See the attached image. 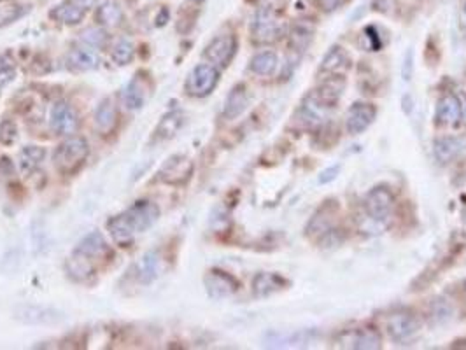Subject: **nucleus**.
I'll list each match as a JSON object with an SVG mask.
<instances>
[{"instance_id": "nucleus-38", "label": "nucleus", "mask_w": 466, "mask_h": 350, "mask_svg": "<svg viewBox=\"0 0 466 350\" xmlns=\"http://www.w3.org/2000/svg\"><path fill=\"white\" fill-rule=\"evenodd\" d=\"M317 2H319V6H321V9H323V11L331 13V11H335L337 8H340V4L344 2V0H317Z\"/></svg>"}, {"instance_id": "nucleus-17", "label": "nucleus", "mask_w": 466, "mask_h": 350, "mask_svg": "<svg viewBox=\"0 0 466 350\" xmlns=\"http://www.w3.org/2000/svg\"><path fill=\"white\" fill-rule=\"evenodd\" d=\"M182 124H184V114L181 110H170L158 123L156 130H154V140H170L172 137L177 135Z\"/></svg>"}, {"instance_id": "nucleus-30", "label": "nucleus", "mask_w": 466, "mask_h": 350, "mask_svg": "<svg viewBox=\"0 0 466 350\" xmlns=\"http://www.w3.org/2000/svg\"><path fill=\"white\" fill-rule=\"evenodd\" d=\"M351 343H353V345H351L353 349L374 350L381 347V335H379V331H375V329L372 328L358 329V331L353 335Z\"/></svg>"}, {"instance_id": "nucleus-12", "label": "nucleus", "mask_w": 466, "mask_h": 350, "mask_svg": "<svg viewBox=\"0 0 466 350\" xmlns=\"http://www.w3.org/2000/svg\"><path fill=\"white\" fill-rule=\"evenodd\" d=\"M107 230H109L114 244L119 245V247H129V245H132L137 233L126 214H119V216L110 217V219L107 221Z\"/></svg>"}, {"instance_id": "nucleus-18", "label": "nucleus", "mask_w": 466, "mask_h": 350, "mask_svg": "<svg viewBox=\"0 0 466 350\" xmlns=\"http://www.w3.org/2000/svg\"><path fill=\"white\" fill-rule=\"evenodd\" d=\"M118 123V112H116V107L110 102V99H103L100 102V105L95 110V126L100 133L107 135L116 128Z\"/></svg>"}, {"instance_id": "nucleus-1", "label": "nucleus", "mask_w": 466, "mask_h": 350, "mask_svg": "<svg viewBox=\"0 0 466 350\" xmlns=\"http://www.w3.org/2000/svg\"><path fill=\"white\" fill-rule=\"evenodd\" d=\"M88 154L89 145L88 142H86V138L68 137L67 140H64L57 147V151H54L53 154V161L61 173L71 175V173L78 172V170L85 165Z\"/></svg>"}, {"instance_id": "nucleus-24", "label": "nucleus", "mask_w": 466, "mask_h": 350, "mask_svg": "<svg viewBox=\"0 0 466 350\" xmlns=\"http://www.w3.org/2000/svg\"><path fill=\"white\" fill-rule=\"evenodd\" d=\"M95 20L100 23V25L114 29V27L122 25L123 11L114 0H105V2L100 4L99 9H96Z\"/></svg>"}, {"instance_id": "nucleus-27", "label": "nucleus", "mask_w": 466, "mask_h": 350, "mask_svg": "<svg viewBox=\"0 0 466 350\" xmlns=\"http://www.w3.org/2000/svg\"><path fill=\"white\" fill-rule=\"evenodd\" d=\"M85 13L86 11H82L81 8H78V6H74L72 2L65 0L64 4L57 6V8L50 13V16L53 20H57V22L64 23V25H78V23H81L82 18H85Z\"/></svg>"}, {"instance_id": "nucleus-13", "label": "nucleus", "mask_w": 466, "mask_h": 350, "mask_svg": "<svg viewBox=\"0 0 466 350\" xmlns=\"http://www.w3.org/2000/svg\"><path fill=\"white\" fill-rule=\"evenodd\" d=\"M15 317L25 324H53L61 321V314L48 307H20L15 310Z\"/></svg>"}, {"instance_id": "nucleus-42", "label": "nucleus", "mask_w": 466, "mask_h": 350, "mask_svg": "<svg viewBox=\"0 0 466 350\" xmlns=\"http://www.w3.org/2000/svg\"><path fill=\"white\" fill-rule=\"evenodd\" d=\"M461 119L466 123V100H465V105H463V116H461Z\"/></svg>"}, {"instance_id": "nucleus-21", "label": "nucleus", "mask_w": 466, "mask_h": 350, "mask_svg": "<svg viewBox=\"0 0 466 350\" xmlns=\"http://www.w3.org/2000/svg\"><path fill=\"white\" fill-rule=\"evenodd\" d=\"M75 251L81 252V254L88 256V258H102L109 252V245H107L105 238L99 231H93V233L86 235L79 245L75 247Z\"/></svg>"}, {"instance_id": "nucleus-10", "label": "nucleus", "mask_w": 466, "mask_h": 350, "mask_svg": "<svg viewBox=\"0 0 466 350\" xmlns=\"http://www.w3.org/2000/svg\"><path fill=\"white\" fill-rule=\"evenodd\" d=\"M417 324L416 317L405 312H398V314L389 315L388 321H386V329H388L389 336H391L395 342H405V340L412 338L417 333Z\"/></svg>"}, {"instance_id": "nucleus-28", "label": "nucleus", "mask_w": 466, "mask_h": 350, "mask_svg": "<svg viewBox=\"0 0 466 350\" xmlns=\"http://www.w3.org/2000/svg\"><path fill=\"white\" fill-rule=\"evenodd\" d=\"M284 279H281L275 273H260V275L254 277L253 289L254 294L260 298L268 296V294H274L275 291L282 289L284 287Z\"/></svg>"}, {"instance_id": "nucleus-26", "label": "nucleus", "mask_w": 466, "mask_h": 350, "mask_svg": "<svg viewBox=\"0 0 466 350\" xmlns=\"http://www.w3.org/2000/svg\"><path fill=\"white\" fill-rule=\"evenodd\" d=\"M461 142H459V138L456 137H442L438 138V140H435V158H437V161H440L442 165H445V163H451L452 159L456 158V156L459 154V151H461Z\"/></svg>"}, {"instance_id": "nucleus-37", "label": "nucleus", "mask_w": 466, "mask_h": 350, "mask_svg": "<svg viewBox=\"0 0 466 350\" xmlns=\"http://www.w3.org/2000/svg\"><path fill=\"white\" fill-rule=\"evenodd\" d=\"M18 138V128L11 119H4L0 123V144L11 145Z\"/></svg>"}, {"instance_id": "nucleus-34", "label": "nucleus", "mask_w": 466, "mask_h": 350, "mask_svg": "<svg viewBox=\"0 0 466 350\" xmlns=\"http://www.w3.org/2000/svg\"><path fill=\"white\" fill-rule=\"evenodd\" d=\"M79 39H81V43H85L86 46L95 48V50H102L107 44V34L105 30L99 29V27H89V29L82 30Z\"/></svg>"}, {"instance_id": "nucleus-2", "label": "nucleus", "mask_w": 466, "mask_h": 350, "mask_svg": "<svg viewBox=\"0 0 466 350\" xmlns=\"http://www.w3.org/2000/svg\"><path fill=\"white\" fill-rule=\"evenodd\" d=\"M284 36V22L272 9H261L251 23V37L256 44H270Z\"/></svg>"}, {"instance_id": "nucleus-15", "label": "nucleus", "mask_w": 466, "mask_h": 350, "mask_svg": "<svg viewBox=\"0 0 466 350\" xmlns=\"http://www.w3.org/2000/svg\"><path fill=\"white\" fill-rule=\"evenodd\" d=\"M463 116V105L459 99L452 93L444 95L438 100L437 105V121L445 126H456L461 121Z\"/></svg>"}, {"instance_id": "nucleus-32", "label": "nucleus", "mask_w": 466, "mask_h": 350, "mask_svg": "<svg viewBox=\"0 0 466 350\" xmlns=\"http://www.w3.org/2000/svg\"><path fill=\"white\" fill-rule=\"evenodd\" d=\"M133 54H136V48L129 39H119L110 51V58L118 65H129L133 60Z\"/></svg>"}, {"instance_id": "nucleus-40", "label": "nucleus", "mask_w": 466, "mask_h": 350, "mask_svg": "<svg viewBox=\"0 0 466 350\" xmlns=\"http://www.w3.org/2000/svg\"><path fill=\"white\" fill-rule=\"evenodd\" d=\"M68 2H72V4H74V6L81 8L82 11H88V9L95 8L96 2H99V0H68Z\"/></svg>"}, {"instance_id": "nucleus-5", "label": "nucleus", "mask_w": 466, "mask_h": 350, "mask_svg": "<svg viewBox=\"0 0 466 350\" xmlns=\"http://www.w3.org/2000/svg\"><path fill=\"white\" fill-rule=\"evenodd\" d=\"M237 53V37L231 34L217 36L209 46L205 48V58L214 64V67H226L233 60Z\"/></svg>"}, {"instance_id": "nucleus-6", "label": "nucleus", "mask_w": 466, "mask_h": 350, "mask_svg": "<svg viewBox=\"0 0 466 350\" xmlns=\"http://www.w3.org/2000/svg\"><path fill=\"white\" fill-rule=\"evenodd\" d=\"M395 196L386 186H377L365 198V210L374 221H384L391 214Z\"/></svg>"}, {"instance_id": "nucleus-36", "label": "nucleus", "mask_w": 466, "mask_h": 350, "mask_svg": "<svg viewBox=\"0 0 466 350\" xmlns=\"http://www.w3.org/2000/svg\"><path fill=\"white\" fill-rule=\"evenodd\" d=\"M15 75H16L15 61L11 60L9 54H0V88L9 85V82L15 79Z\"/></svg>"}, {"instance_id": "nucleus-14", "label": "nucleus", "mask_w": 466, "mask_h": 350, "mask_svg": "<svg viewBox=\"0 0 466 350\" xmlns=\"http://www.w3.org/2000/svg\"><path fill=\"white\" fill-rule=\"evenodd\" d=\"M351 67V60L344 48H331L326 57L323 58V64L319 67V74H326L330 78H340L345 71Z\"/></svg>"}, {"instance_id": "nucleus-39", "label": "nucleus", "mask_w": 466, "mask_h": 350, "mask_svg": "<svg viewBox=\"0 0 466 350\" xmlns=\"http://www.w3.org/2000/svg\"><path fill=\"white\" fill-rule=\"evenodd\" d=\"M337 172H338V166H331V168L324 170V172L321 173V177H319V182H321V184H324V182L333 181V179L337 177V175H335V173H337Z\"/></svg>"}, {"instance_id": "nucleus-25", "label": "nucleus", "mask_w": 466, "mask_h": 350, "mask_svg": "<svg viewBox=\"0 0 466 350\" xmlns=\"http://www.w3.org/2000/svg\"><path fill=\"white\" fill-rule=\"evenodd\" d=\"M333 207H323V209L312 217V221H310L309 230H307L309 235H312V237H326V235L333 230Z\"/></svg>"}, {"instance_id": "nucleus-4", "label": "nucleus", "mask_w": 466, "mask_h": 350, "mask_svg": "<svg viewBox=\"0 0 466 350\" xmlns=\"http://www.w3.org/2000/svg\"><path fill=\"white\" fill-rule=\"evenodd\" d=\"M193 168H195V165H193V161L188 156L174 154L161 165L160 172H158V179L163 184L182 186L191 179Z\"/></svg>"}, {"instance_id": "nucleus-33", "label": "nucleus", "mask_w": 466, "mask_h": 350, "mask_svg": "<svg viewBox=\"0 0 466 350\" xmlns=\"http://www.w3.org/2000/svg\"><path fill=\"white\" fill-rule=\"evenodd\" d=\"M312 27L307 23H296L291 32V46L295 51H303L312 39Z\"/></svg>"}, {"instance_id": "nucleus-3", "label": "nucleus", "mask_w": 466, "mask_h": 350, "mask_svg": "<svg viewBox=\"0 0 466 350\" xmlns=\"http://www.w3.org/2000/svg\"><path fill=\"white\" fill-rule=\"evenodd\" d=\"M217 81H219V72H217V68L209 64H200L189 72L188 79H186L184 89L188 95L196 96V99H203V96L212 93Z\"/></svg>"}, {"instance_id": "nucleus-7", "label": "nucleus", "mask_w": 466, "mask_h": 350, "mask_svg": "<svg viewBox=\"0 0 466 350\" xmlns=\"http://www.w3.org/2000/svg\"><path fill=\"white\" fill-rule=\"evenodd\" d=\"M375 116H377L375 105L367 102L354 103V105L349 107L347 114H345V130L351 135L363 133L374 123Z\"/></svg>"}, {"instance_id": "nucleus-22", "label": "nucleus", "mask_w": 466, "mask_h": 350, "mask_svg": "<svg viewBox=\"0 0 466 350\" xmlns=\"http://www.w3.org/2000/svg\"><path fill=\"white\" fill-rule=\"evenodd\" d=\"M67 272L72 279L82 282L95 273V268H93V263L88 256L74 251V254L67 259Z\"/></svg>"}, {"instance_id": "nucleus-11", "label": "nucleus", "mask_w": 466, "mask_h": 350, "mask_svg": "<svg viewBox=\"0 0 466 350\" xmlns=\"http://www.w3.org/2000/svg\"><path fill=\"white\" fill-rule=\"evenodd\" d=\"M205 287L207 293L214 300H223V298L231 296L239 289V282L228 273L219 272V270H212V272L207 273L205 277Z\"/></svg>"}, {"instance_id": "nucleus-8", "label": "nucleus", "mask_w": 466, "mask_h": 350, "mask_svg": "<svg viewBox=\"0 0 466 350\" xmlns=\"http://www.w3.org/2000/svg\"><path fill=\"white\" fill-rule=\"evenodd\" d=\"M126 216H129L130 223L133 224L136 231L143 233V231L150 230L154 223L160 217V209H158L156 203L147 202V200H140L136 202L129 210H126Z\"/></svg>"}, {"instance_id": "nucleus-43", "label": "nucleus", "mask_w": 466, "mask_h": 350, "mask_svg": "<svg viewBox=\"0 0 466 350\" xmlns=\"http://www.w3.org/2000/svg\"><path fill=\"white\" fill-rule=\"evenodd\" d=\"M191 2H195V4H198V2H203V0H191Z\"/></svg>"}, {"instance_id": "nucleus-29", "label": "nucleus", "mask_w": 466, "mask_h": 350, "mask_svg": "<svg viewBox=\"0 0 466 350\" xmlns=\"http://www.w3.org/2000/svg\"><path fill=\"white\" fill-rule=\"evenodd\" d=\"M279 60L277 54L274 51H261V53L254 54L253 60H251V72L258 75H272L277 68Z\"/></svg>"}, {"instance_id": "nucleus-41", "label": "nucleus", "mask_w": 466, "mask_h": 350, "mask_svg": "<svg viewBox=\"0 0 466 350\" xmlns=\"http://www.w3.org/2000/svg\"><path fill=\"white\" fill-rule=\"evenodd\" d=\"M461 23H463V27L466 29V2H465V6H463V9H461Z\"/></svg>"}, {"instance_id": "nucleus-9", "label": "nucleus", "mask_w": 466, "mask_h": 350, "mask_svg": "<svg viewBox=\"0 0 466 350\" xmlns=\"http://www.w3.org/2000/svg\"><path fill=\"white\" fill-rule=\"evenodd\" d=\"M51 128L60 135H71L78 130V114L72 109V105L65 100L54 103L51 107Z\"/></svg>"}, {"instance_id": "nucleus-31", "label": "nucleus", "mask_w": 466, "mask_h": 350, "mask_svg": "<svg viewBox=\"0 0 466 350\" xmlns=\"http://www.w3.org/2000/svg\"><path fill=\"white\" fill-rule=\"evenodd\" d=\"M44 154H46V151H44V147H39V145H27V147H23L22 152H20L22 168L25 170V172L36 170L37 166L43 163Z\"/></svg>"}, {"instance_id": "nucleus-19", "label": "nucleus", "mask_w": 466, "mask_h": 350, "mask_svg": "<svg viewBox=\"0 0 466 350\" xmlns=\"http://www.w3.org/2000/svg\"><path fill=\"white\" fill-rule=\"evenodd\" d=\"M146 100H147V86L146 82L137 75V78H133L132 81L126 85L125 92H123V102H125L126 109L137 110L143 109Z\"/></svg>"}, {"instance_id": "nucleus-20", "label": "nucleus", "mask_w": 466, "mask_h": 350, "mask_svg": "<svg viewBox=\"0 0 466 350\" xmlns=\"http://www.w3.org/2000/svg\"><path fill=\"white\" fill-rule=\"evenodd\" d=\"M100 60L96 57V53H93L92 50H72L67 57V67L74 72H88L93 68L99 67Z\"/></svg>"}, {"instance_id": "nucleus-16", "label": "nucleus", "mask_w": 466, "mask_h": 350, "mask_svg": "<svg viewBox=\"0 0 466 350\" xmlns=\"http://www.w3.org/2000/svg\"><path fill=\"white\" fill-rule=\"evenodd\" d=\"M247 105H249V96H247L246 86H235V88L230 92V95L226 96L223 116L226 117V119H235V117H239L240 114L247 109Z\"/></svg>"}, {"instance_id": "nucleus-35", "label": "nucleus", "mask_w": 466, "mask_h": 350, "mask_svg": "<svg viewBox=\"0 0 466 350\" xmlns=\"http://www.w3.org/2000/svg\"><path fill=\"white\" fill-rule=\"evenodd\" d=\"M29 11H30L29 6H18V4L0 8V27H8L11 25V23L18 22V20L23 18Z\"/></svg>"}, {"instance_id": "nucleus-23", "label": "nucleus", "mask_w": 466, "mask_h": 350, "mask_svg": "<svg viewBox=\"0 0 466 350\" xmlns=\"http://www.w3.org/2000/svg\"><path fill=\"white\" fill-rule=\"evenodd\" d=\"M137 272H139V279L144 284H151L153 280H156V277L161 272V258L158 251L146 252L137 265Z\"/></svg>"}]
</instances>
